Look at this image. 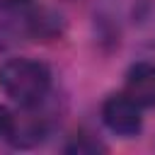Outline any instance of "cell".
Listing matches in <instances>:
<instances>
[{"label":"cell","instance_id":"6da1fadb","mask_svg":"<svg viewBox=\"0 0 155 155\" xmlns=\"http://www.w3.org/2000/svg\"><path fill=\"white\" fill-rule=\"evenodd\" d=\"M0 90L22 109L39 107L51 90V70L34 58H7L0 65Z\"/></svg>","mask_w":155,"mask_h":155},{"label":"cell","instance_id":"7a4b0ae2","mask_svg":"<svg viewBox=\"0 0 155 155\" xmlns=\"http://www.w3.org/2000/svg\"><path fill=\"white\" fill-rule=\"evenodd\" d=\"M102 121L104 126L116 133V136H124V138H131L136 136L140 128H143V116H140V107L126 97L124 92L121 94H109L102 104Z\"/></svg>","mask_w":155,"mask_h":155},{"label":"cell","instance_id":"3957f363","mask_svg":"<svg viewBox=\"0 0 155 155\" xmlns=\"http://www.w3.org/2000/svg\"><path fill=\"white\" fill-rule=\"evenodd\" d=\"M124 94L131 97L140 109L155 107V63L150 61L133 63L126 73Z\"/></svg>","mask_w":155,"mask_h":155},{"label":"cell","instance_id":"277c9868","mask_svg":"<svg viewBox=\"0 0 155 155\" xmlns=\"http://www.w3.org/2000/svg\"><path fill=\"white\" fill-rule=\"evenodd\" d=\"M44 136H46V121L41 116H34V114L12 116V126H10L7 140L15 148H31V145L41 143Z\"/></svg>","mask_w":155,"mask_h":155},{"label":"cell","instance_id":"5b68a950","mask_svg":"<svg viewBox=\"0 0 155 155\" xmlns=\"http://www.w3.org/2000/svg\"><path fill=\"white\" fill-rule=\"evenodd\" d=\"M65 150H68V153H94V150H104V148H102L97 140H87V136H80V138L75 136V140H73Z\"/></svg>","mask_w":155,"mask_h":155},{"label":"cell","instance_id":"8992f818","mask_svg":"<svg viewBox=\"0 0 155 155\" xmlns=\"http://www.w3.org/2000/svg\"><path fill=\"white\" fill-rule=\"evenodd\" d=\"M10 126H12V114H10V111L0 104V138H7Z\"/></svg>","mask_w":155,"mask_h":155},{"label":"cell","instance_id":"52a82bcc","mask_svg":"<svg viewBox=\"0 0 155 155\" xmlns=\"http://www.w3.org/2000/svg\"><path fill=\"white\" fill-rule=\"evenodd\" d=\"M27 0H0V7H15V5H22Z\"/></svg>","mask_w":155,"mask_h":155}]
</instances>
